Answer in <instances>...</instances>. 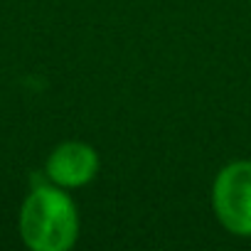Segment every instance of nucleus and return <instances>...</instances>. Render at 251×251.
Here are the masks:
<instances>
[{
	"label": "nucleus",
	"instance_id": "3",
	"mask_svg": "<svg viewBox=\"0 0 251 251\" xmlns=\"http://www.w3.org/2000/svg\"><path fill=\"white\" fill-rule=\"evenodd\" d=\"M45 173H47L50 182H54L64 190L84 187L99 173V153L89 143L67 141L50 153V158L45 163Z\"/></svg>",
	"mask_w": 251,
	"mask_h": 251
},
{
	"label": "nucleus",
	"instance_id": "2",
	"mask_svg": "<svg viewBox=\"0 0 251 251\" xmlns=\"http://www.w3.org/2000/svg\"><path fill=\"white\" fill-rule=\"evenodd\" d=\"M212 207L226 231L234 236H251V160L226 163L217 173Z\"/></svg>",
	"mask_w": 251,
	"mask_h": 251
},
{
	"label": "nucleus",
	"instance_id": "1",
	"mask_svg": "<svg viewBox=\"0 0 251 251\" xmlns=\"http://www.w3.org/2000/svg\"><path fill=\"white\" fill-rule=\"evenodd\" d=\"M20 236L32 251H67L79 239L76 202L59 185L35 187L20 209Z\"/></svg>",
	"mask_w": 251,
	"mask_h": 251
}]
</instances>
